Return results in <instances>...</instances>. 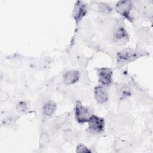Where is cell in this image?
Wrapping results in <instances>:
<instances>
[{
    "label": "cell",
    "mask_w": 153,
    "mask_h": 153,
    "mask_svg": "<svg viewBox=\"0 0 153 153\" xmlns=\"http://www.w3.org/2000/svg\"><path fill=\"white\" fill-rule=\"evenodd\" d=\"M99 82L103 86H109L113 81L112 71L108 67H102L97 69Z\"/></svg>",
    "instance_id": "obj_5"
},
{
    "label": "cell",
    "mask_w": 153,
    "mask_h": 153,
    "mask_svg": "<svg viewBox=\"0 0 153 153\" xmlns=\"http://www.w3.org/2000/svg\"><path fill=\"white\" fill-rule=\"evenodd\" d=\"M79 79V73L76 70H69L66 72L63 76V82L66 85H72L78 81Z\"/></svg>",
    "instance_id": "obj_9"
},
{
    "label": "cell",
    "mask_w": 153,
    "mask_h": 153,
    "mask_svg": "<svg viewBox=\"0 0 153 153\" xmlns=\"http://www.w3.org/2000/svg\"><path fill=\"white\" fill-rule=\"evenodd\" d=\"M74 112L75 119L79 124L87 123L93 115L91 111L87 107L84 106L79 101L76 102Z\"/></svg>",
    "instance_id": "obj_2"
},
{
    "label": "cell",
    "mask_w": 153,
    "mask_h": 153,
    "mask_svg": "<svg viewBox=\"0 0 153 153\" xmlns=\"http://www.w3.org/2000/svg\"><path fill=\"white\" fill-rule=\"evenodd\" d=\"M76 152H90L91 150H90L83 143H79L76 148Z\"/></svg>",
    "instance_id": "obj_14"
},
{
    "label": "cell",
    "mask_w": 153,
    "mask_h": 153,
    "mask_svg": "<svg viewBox=\"0 0 153 153\" xmlns=\"http://www.w3.org/2000/svg\"><path fill=\"white\" fill-rule=\"evenodd\" d=\"M17 109L21 112H25L29 109V105L25 101H21L18 103L17 105Z\"/></svg>",
    "instance_id": "obj_13"
},
{
    "label": "cell",
    "mask_w": 153,
    "mask_h": 153,
    "mask_svg": "<svg viewBox=\"0 0 153 153\" xmlns=\"http://www.w3.org/2000/svg\"><path fill=\"white\" fill-rule=\"evenodd\" d=\"M133 7V3L130 1H120L115 5V10L119 14L131 22L132 20L131 11Z\"/></svg>",
    "instance_id": "obj_3"
},
{
    "label": "cell",
    "mask_w": 153,
    "mask_h": 153,
    "mask_svg": "<svg viewBox=\"0 0 153 153\" xmlns=\"http://www.w3.org/2000/svg\"><path fill=\"white\" fill-rule=\"evenodd\" d=\"M141 56L142 54L140 51L127 47L122 49L117 53V61L119 65H123L132 62Z\"/></svg>",
    "instance_id": "obj_1"
},
{
    "label": "cell",
    "mask_w": 153,
    "mask_h": 153,
    "mask_svg": "<svg viewBox=\"0 0 153 153\" xmlns=\"http://www.w3.org/2000/svg\"><path fill=\"white\" fill-rule=\"evenodd\" d=\"M94 96L96 101L99 104L105 103L109 99V94L105 87L100 84L94 87Z\"/></svg>",
    "instance_id": "obj_8"
},
{
    "label": "cell",
    "mask_w": 153,
    "mask_h": 153,
    "mask_svg": "<svg viewBox=\"0 0 153 153\" xmlns=\"http://www.w3.org/2000/svg\"><path fill=\"white\" fill-rule=\"evenodd\" d=\"M56 104L51 101L48 100L45 102L42 106V112L44 116L47 117H51L56 111Z\"/></svg>",
    "instance_id": "obj_10"
},
{
    "label": "cell",
    "mask_w": 153,
    "mask_h": 153,
    "mask_svg": "<svg viewBox=\"0 0 153 153\" xmlns=\"http://www.w3.org/2000/svg\"><path fill=\"white\" fill-rule=\"evenodd\" d=\"M118 91L119 92V94L121 96L122 99H126V97L128 96L130 94L128 87L124 85L119 87Z\"/></svg>",
    "instance_id": "obj_12"
},
{
    "label": "cell",
    "mask_w": 153,
    "mask_h": 153,
    "mask_svg": "<svg viewBox=\"0 0 153 153\" xmlns=\"http://www.w3.org/2000/svg\"><path fill=\"white\" fill-rule=\"evenodd\" d=\"M114 41L119 45H124L127 44L130 39V36L126 28L120 25L117 26L113 33Z\"/></svg>",
    "instance_id": "obj_6"
},
{
    "label": "cell",
    "mask_w": 153,
    "mask_h": 153,
    "mask_svg": "<svg viewBox=\"0 0 153 153\" xmlns=\"http://www.w3.org/2000/svg\"><path fill=\"white\" fill-rule=\"evenodd\" d=\"M87 123L88 128L93 133L99 134L104 130L105 120L102 117L93 114Z\"/></svg>",
    "instance_id": "obj_4"
},
{
    "label": "cell",
    "mask_w": 153,
    "mask_h": 153,
    "mask_svg": "<svg viewBox=\"0 0 153 153\" xmlns=\"http://www.w3.org/2000/svg\"><path fill=\"white\" fill-rule=\"evenodd\" d=\"M98 10L103 14H108L111 13L112 10V8L106 3H99L98 4Z\"/></svg>",
    "instance_id": "obj_11"
},
{
    "label": "cell",
    "mask_w": 153,
    "mask_h": 153,
    "mask_svg": "<svg viewBox=\"0 0 153 153\" xmlns=\"http://www.w3.org/2000/svg\"><path fill=\"white\" fill-rule=\"evenodd\" d=\"M87 6L82 1H76L74 5L72 16L73 19L78 24L87 14Z\"/></svg>",
    "instance_id": "obj_7"
}]
</instances>
